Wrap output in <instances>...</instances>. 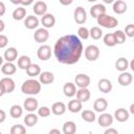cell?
Returning a JSON list of instances; mask_svg holds the SVG:
<instances>
[{"instance_id": "obj_8", "label": "cell", "mask_w": 134, "mask_h": 134, "mask_svg": "<svg viewBox=\"0 0 134 134\" xmlns=\"http://www.w3.org/2000/svg\"><path fill=\"white\" fill-rule=\"evenodd\" d=\"M73 16H74V21L80 25L84 24L87 20V12L83 6H77L74 9Z\"/></svg>"}, {"instance_id": "obj_24", "label": "cell", "mask_w": 134, "mask_h": 134, "mask_svg": "<svg viewBox=\"0 0 134 134\" xmlns=\"http://www.w3.org/2000/svg\"><path fill=\"white\" fill-rule=\"evenodd\" d=\"M82 108H83V103L80 102L77 98L71 99V100L68 103V105H67V109H68L71 113L81 112V111H82Z\"/></svg>"}, {"instance_id": "obj_44", "label": "cell", "mask_w": 134, "mask_h": 134, "mask_svg": "<svg viewBox=\"0 0 134 134\" xmlns=\"http://www.w3.org/2000/svg\"><path fill=\"white\" fill-rule=\"evenodd\" d=\"M105 134H118V131L114 128H108L105 130Z\"/></svg>"}, {"instance_id": "obj_48", "label": "cell", "mask_w": 134, "mask_h": 134, "mask_svg": "<svg viewBox=\"0 0 134 134\" xmlns=\"http://www.w3.org/2000/svg\"><path fill=\"white\" fill-rule=\"evenodd\" d=\"M34 2V0H21V5H23V6H28V5H30L31 3Z\"/></svg>"}, {"instance_id": "obj_9", "label": "cell", "mask_w": 134, "mask_h": 134, "mask_svg": "<svg viewBox=\"0 0 134 134\" xmlns=\"http://www.w3.org/2000/svg\"><path fill=\"white\" fill-rule=\"evenodd\" d=\"M97 122L103 128H108L113 124V116L110 113L102 112L100 115L97 117Z\"/></svg>"}, {"instance_id": "obj_30", "label": "cell", "mask_w": 134, "mask_h": 134, "mask_svg": "<svg viewBox=\"0 0 134 134\" xmlns=\"http://www.w3.org/2000/svg\"><path fill=\"white\" fill-rule=\"evenodd\" d=\"M115 68H116V70H118L120 72L121 71H127V69L129 68V61L124 57L117 59L116 62H115Z\"/></svg>"}, {"instance_id": "obj_42", "label": "cell", "mask_w": 134, "mask_h": 134, "mask_svg": "<svg viewBox=\"0 0 134 134\" xmlns=\"http://www.w3.org/2000/svg\"><path fill=\"white\" fill-rule=\"evenodd\" d=\"M125 35L126 37H129V38H133L134 37V25L133 24H128L125 28Z\"/></svg>"}, {"instance_id": "obj_7", "label": "cell", "mask_w": 134, "mask_h": 134, "mask_svg": "<svg viewBox=\"0 0 134 134\" xmlns=\"http://www.w3.org/2000/svg\"><path fill=\"white\" fill-rule=\"evenodd\" d=\"M74 82H75V86H77L79 88H88V86L90 85L91 79L89 75L85 73H79L77 75H75Z\"/></svg>"}, {"instance_id": "obj_33", "label": "cell", "mask_w": 134, "mask_h": 134, "mask_svg": "<svg viewBox=\"0 0 134 134\" xmlns=\"http://www.w3.org/2000/svg\"><path fill=\"white\" fill-rule=\"evenodd\" d=\"M25 16H26V9L23 6H19L13 12V19L16 21L23 20L25 18Z\"/></svg>"}, {"instance_id": "obj_58", "label": "cell", "mask_w": 134, "mask_h": 134, "mask_svg": "<svg viewBox=\"0 0 134 134\" xmlns=\"http://www.w3.org/2000/svg\"><path fill=\"white\" fill-rule=\"evenodd\" d=\"M0 134H1V132H0Z\"/></svg>"}, {"instance_id": "obj_13", "label": "cell", "mask_w": 134, "mask_h": 134, "mask_svg": "<svg viewBox=\"0 0 134 134\" xmlns=\"http://www.w3.org/2000/svg\"><path fill=\"white\" fill-rule=\"evenodd\" d=\"M41 23H42V25H43V27H45V28H51V27H53L54 26V24H55V18H54V16L52 15V14H45V15H43L42 16V18H41Z\"/></svg>"}, {"instance_id": "obj_10", "label": "cell", "mask_w": 134, "mask_h": 134, "mask_svg": "<svg viewBox=\"0 0 134 134\" xmlns=\"http://www.w3.org/2000/svg\"><path fill=\"white\" fill-rule=\"evenodd\" d=\"M39 108L38 99H36L34 96L27 97L23 103V109H25L28 112H35Z\"/></svg>"}, {"instance_id": "obj_38", "label": "cell", "mask_w": 134, "mask_h": 134, "mask_svg": "<svg viewBox=\"0 0 134 134\" xmlns=\"http://www.w3.org/2000/svg\"><path fill=\"white\" fill-rule=\"evenodd\" d=\"M26 133V128L20 124L14 125L10 128V134H25Z\"/></svg>"}, {"instance_id": "obj_6", "label": "cell", "mask_w": 134, "mask_h": 134, "mask_svg": "<svg viewBox=\"0 0 134 134\" xmlns=\"http://www.w3.org/2000/svg\"><path fill=\"white\" fill-rule=\"evenodd\" d=\"M49 38V31L47 28L45 27H42V28H38L35 34H34V39L37 43H44L48 40Z\"/></svg>"}, {"instance_id": "obj_12", "label": "cell", "mask_w": 134, "mask_h": 134, "mask_svg": "<svg viewBox=\"0 0 134 134\" xmlns=\"http://www.w3.org/2000/svg\"><path fill=\"white\" fill-rule=\"evenodd\" d=\"M107 107H108V102L104 97H98L93 103V109L95 112H98V113L105 112Z\"/></svg>"}, {"instance_id": "obj_22", "label": "cell", "mask_w": 134, "mask_h": 134, "mask_svg": "<svg viewBox=\"0 0 134 134\" xmlns=\"http://www.w3.org/2000/svg\"><path fill=\"white\" fill-rule=\"evenodd\" d=\"M3 59L6 60V62H14L18 59V50L15 47H8L3 54Z\"/></svg>"}, {"instance_id": "obj_54", "label": "cell", "mask_w": 134, "mask_h": 134, "mask_svg": "<svg viewBox=\"0 0 134 134\" xmlns=\"http://www.w3.org/2000/svg\"><path fill=\"white\" fill-rule=\"evenodd\" d=\"M129 113L134 114V104H131V106H130V112Z\"/></svg>"}, {"instance_id": "obj_52", "label": "cell", "mask_w": 134, "mask_h": 134, "mask_svg": "<svg viewBox=\"0 0 134 134\" xmlns=\"http://www.w3.org/2000/svg\"><path fill=\"white\" fill-rule=\"evenodd\" d=\"M13 4H16V5H18V4H20L21 3V0H9Z\"/></svg>"}, {"instance_id": "obj_57", "label": "cell", "mask_w": 134, "mask_h": 134, "mask_svg": "<svg viewBox=\"0 0 134 134\" xmlns=\"http://www.w3.org/2000/svg\"><path fill=\"white\" fill-rule=\"evenodd\" d=\"M87 1H89V2H96L97 0H87Z\"/></svg>"}, {"instance_id": "obj_18", "label": "cell", "mask_w": 134, "mask_h": 134, "mask_svg": "<svg viewBox=\"0 0 134 134\" xmlns=\"http://www.w3.org/2000/svg\"><path fill=\"white\" fill-rule=\"evenodd\" d=\"M75 96L76 98L82 102V103H86L90 99V96H91V93H90V90L88 88H80L79 90H76V93H75Z\"/></svg>"}, {"instance_id": "obj_25", "label": "cell", "mask_w": 134, "mask_h": 134, "mask_svg": "<svg viewBox=\"0 0 134 134\" xmlns=\"http://www.w3.org/2000/svg\"><path fill=\"white\" fill-rule=\"evenodd\" d=\"M1 71H2V73L5 74V75H13V74L16 73L17 67H16V65H15L13 62H6V63L2 64Z\"/></svg>"}, {"instance_id": "obj_26", "label": "cell", "mask_w": 134, "mask_h": 134, "mask_svg": "<svg viewBox=\"0 0 134 134\" xmlns=\"http://www.w3.org/2000/svg\"><path fill=\"white\" fill-rule=\"evenodd\" d=\"M50 110L54 115H63L66 112V105L63 102H57L52 104Z\"/></svg>"}, {"instance_id": "obj_2", "label": "cell", "mask_w": 134, "mask_h": 134, "mask_svg": "<svg viewBox=\"0 0 134 134\" xmlns=\"http://www.w3.org/2000/svg\"><path fill=\"white\" fill-rule=\"evenodd\" d=\"M21 91L24 94L34 96L40 93L41 91V83L35 79H29L23 82V84L21 85Z\"/></svg>"}, {"instance_id": "obj_45", "label": "cell", "mask_w": 134, "mask_h": 134, "mask_svg": "<svg viewBox=\"0 0 134 134\" xmlns=\"http://www.w3.org/2000/svg\"><path fill=\"white\" fill-rule=\"evenodd\" d=\"M5 12H6L5 4H4L2 1H0V17H1V16H3V15L5 14Z\"/></svg>"}, {"instance_id": "obj_31", "label": "cell", "mask_w": 134, "mask_h": 134, "mask_svg": "<svg viewBox=\"0 0 134 134\" xmlns=\"http://www.w3.org/2000/svg\"><path fill=\"white\" fill-rule=\"evenodd\" d=\"M26 74L28 75V76H30V77H35V76H37V75H39L40 73H41V68H40V66L38 65V64H30L27 68H26Z\"/></svg>"}, {"instance_id": "obj_1", "label": "cell", "mask_w": 134, "mask_h": 134, "mask_svg": "<svg viewBox=\"0 0 134 134\" xmlns=\"http://www.w3.org/2000/svg\"><path fill=\"white\" fill-rule=\"evenodd\" d=\"M83 51V43L75 35H66L59 38L53 47L55 59L65 65H73L77 63Z\"/></svg>"}, {"instance_id": "obj_43", "label": "cell", "mask_w": 134, "mask_h": 134, "mask_svg": "<svg viewBox=\"0 0 134 134\" xmlns=\"http://www.w3.org/2000/svg\"><path fill=\"white\" fill-rule=\"evenodd\" d=\"M8 44V39L5 35H1L0 34V48H4L6 47Z\"/></svg>"}, {"instance_id": "obj_50", "label": "cell", "mask_w": 134, "mask_h": 134, "mask_svg": "<svg viewBox=\"0 0 134 134\" xmlns=\"http://www.w3.org/2000/svg\"><path fill=\"white\" fill-rule=\"evenodd\" d=\"M4 28H5V23H4L3 20L0 19V32H2L4 30Z\"/></svg>"}, {"instance_id": "obj_39", "label": "cell", "mask_w": 134, "mask_h": 134, "mask_svg": "<svg viewBox=\"0 0 134 134\" xmlns=\"http://www.w3.org/2000/svg\"><path fill=\"white\" fill-rule=\"evenodd\" d=\"M114 37H115V40H116V44H124L125 41H126V35L122 30H116L113 32Z\"/></svg>"}, {"instance_id": "obj_51", "label": "cell", "mask_w": 134, "mask_h": 134, "mask_svg": "<svg viewBox=\"0 0 134 134\" xmlns=\"http://www.w3.org/2000/svg\"><path fill=\"white\" fill-rule=\"evenodd\" d=\"M49 133H50V134H52V133L61 134V131H60V130H58V129H52V130H50V131H49Z\"/></svg>"}, {"instance_id": "obj_15", "label": "cell", "mask_w": 134, "mask_h": 134, "mask_svg": "<svg viewBox=\"0 0 134 134\" xmlns=\"http://www.w3.org/2000/svg\"><path fill=\"white\" fill-rule=\"evenodd\" d=\"M97 87H98V90L103 93H109V92H111V90L113 88L111 81L108 79H100L98 81Z\"/></svg>"}, {"instance_id": "obj_47", "label": "cell", "mask_w": 134, "mask_h": 134, "mask_svg": "<svg viewBox=\"0 0 134 134\" xmlns=\"http://www.w3.org/2000/svg\"><path fill=\"white\" fill-rule=\"evenodd\" d=\"M59 2H60L62 5L68 6V5H70V4L73 2V0H59Z\"/></svg>"}, {"instance_id": "obj_28", "label": "cell", "mask_w": 134, "mask_h": 134, "mask_svg": "<svg viewBox=\"0 0 134 134\" xmlns=\"http://www.w3.org/2000/svg\"><path fill=\"white\" fill-rule=\"evenodd\" d=\"M38 120H39V116H38V114H35L34 112H29L24 117V124L27 127H34V126H36L37 122H38Z\"/></svg>"}, {"instance_id": "obj_14", "label": "cell", "mask_w": 134, "mask_h": 134, "mask_svg": "<svg viewBox=\"0 0 134 134\" xmlns=\"http://www.w3.org/2000/svg\"><path fill=\"white\" fill-rule=\"evenodd\" d=\"M118 84L120 86H129L130 84H132V81H133V76L130 72H127V71H121V73L118 75Z\"/></svg>"}, {"instance_id": "obj_11", "label": "cell", "mask_w": 134, "mask_h": 134, "mask_svg": "<svg viewBox=\"0 0 134 134\" xmlns=\"http://www.w3.org/2000/svg\"><path fill=\"white\" fill-rule=\"evenodd\" d=\"M129 117H130V113H129V111H128L127 109H125V108H119V109L115 110L114 116H113V118H115V119H116L117 121H119V122H125V121H127V120L129 119Z\"/></svg>"}, {"instance_id": "obj_53", "label": "cell", "mask_w": 134, "mask_h": 134, "mask_svg": "<svg viewBox=\"0 0 134 134\" xmlns=\"http://www.w3.org/2000/svg\"><path fill=\"white\" fill-rule=\"evenodd\" d=\"M129 67L132 69V70H134V61L132 60L131 62H129Z\"/></svg>"}, {"instance_id": "obj_34", "label": "cell", "mask_w": 134, "mask_h": 134, "mask_svg": "<svg viewBox=\"0 0 134 134\" xmlns=\"http://www.w3.org/2000/svg\"><path fill=\"white\" fill-rule=\"evenodd\" d=\"M9 114L13 118H19L23 114V108L20 105H13L9 109Z\"/></svg>"}, {"instance_id": "obj_16", "label": "cell", "mask_w": 134, "mask_h": 134, "mask_svg": "<svg viewBox=\"0 0 134 134\" xmlns=\"http://www.w3.org/2000/svg\"><path fill=\"white\" fill-rule=\"evenodd\" d=\"M112 8H113V12H114L115 14L121 15V14H124V13L127 12L128 5H127V3H126L124 0H115V1L113 2Z\"/></svg>"}, {"instance_id": "obj_19", "label": "cell", "mask_w": 134, "mask_h": 134, "mask_svg": "<svg viewBox=\"0 0 134 134\" xmlns=\"http://www.w3.org/2000/svg\"><path fill=\"white\" fill-rule=\"evenodd\" d=\"M34 13L36 16H43L47 13V4L44 1H37L34 4Z\"/></svg>"}, {"instance_id": "obj_27", "label": "cell", "mask_w": 134, "mask_h": 134, "mask_svg": "<svg viewBox=\"0 0 134 134\" xmlns=\"http://www.w3.org/2000/svg\"><path fill=\"white\" fill-rule=\"evenodd\" d=\"M63 92L64 95L67 97H72L75 95L76 93V88H75V84L71 83V82H67L64 87H63Z\"/></svg>"}, {"instance_id": "obj_3", "label": "cell", "mask_w": 134, "mask_h": 134, "mask_svg": "<svg viewBox=\"0 0 134 134\" xmlns=\"http://www.w3.org/2000/svg\"><path fill=\"white\" fill-rule=\"evenodd\" d=\"M96 21H97V24L100 25L102 27H105V28H114L118 25V20L110 15H107L106 13L98 16L96 18Z\"/></svg>"}, {"instance_id": "obj_32", "label": "cell", "mask_w": 134, "mask_h": 134, "mask_svg": "<svg viewBox=\"0 0 134 134\" xmlns=\"http://www.w3.org/2000/svg\"><path fill=\"white\" fill-rule=\"evenodd\" d=\"M17 64H18V67L20 68V69H22V70H26V68L31 64V60H30V58L28 57V55H21L19 59H18V62H17Z\"/></svg>"}, {"instance_id": "obj_29", "label": "cell", "mask_w": 134, "mask_h": 134, "mask_svg": "<svg viewBox=\"0 0 134 134\" xmlns=\"http://www.w3.org/2000/svg\"><path fill=\"white\" fill-rule=\"evenodd\" d=\"M64 134H74L76 132V125L74 121L72 120H68L65 121L63 125V129H62Z\"/></svg>"}, {"instance_id": "obj_17", "label": "cell", "mask_w": 134, "mask_h": 134, "mask_svg": "<svg viewBox=\"0 0 134 134\" xmlns=\"http://www.w3.org/2000/svg\"><path fill=\"white\" fill-rule=\"evenodd\" d=\"M39 23H40L39 19L34 15L27 16L24 20V25L27 29H36L39 26Z\"/></svg>"}, {"instance_id": "obj_35", "label": "cell", "mask_w": 134, "mask_h": 134, "mask_svg": "<svg viewBox=\"0 0 134 134\" xmlns=\"http://www.w3.org/2000/svg\"><path fill=\"white\" fill-rule=\"evenodd\" d=\"M82 118L87 121V122H93L95 119H96V116H95V113L92 111V110H84L82 111V114H81Z\"/></svg>"}, {"instance_id": "obj_40", "label": "cell", "mask_w": 134, "mask_h": 134, "mask_svg": "<svg viewBox=\"0 0 134 134\" xmlns=\"http://www.w3.org/2000/svg\"><path fill=\"white\" fill-rule=\"evenodd\" d=\"M77 37L83 40H87L89 38V29L85 26H81L77 29Z\"/></svg>"}, {"instance_id": "obj_21", "label": "cell", "mask_w": 134, "mask_h": 134, "mask_svg": "<svg viewBox=\"0 0 134 134\" xmlns=\"http://www.w3.org/2000/svg\"><path fill=\"white\" fill-rule=\"evenodd\" d=\"M106 13V7L104 4H100V3H97V4H94L90 7V15L92 18H97L98 16L103 15Z\"/></svg>"}, {"instance_id": "obj_23", "label": "cell", "mask_w": 134, "mask_h": 134, "mask_svg": "<svg viewBox=\"0 0 134 134\" xmlns=\"http://www.w3.org/2000/svg\"><path fill=\"white\" fill-rule=\"evenodd\" d=\"M0 82H1L2 85H3V88H4V90H5V93H10V92H13V91L15 90V88H16L15 81H14L12 77H8V76L3 77Z\"/></svg>"}, {"instance_id": "obj_56", "label": "cell", "mask_w": 134, "mask_h": 134, "mask_svg": "<svg viewBox=\"0 0 134 134\" xmlns=\"http://www.w3.org/2000/svg\"><path fill=\"white\" fill-rule=\"evenodd\" d=\"M3 60H4V59L0 55V66H2V64H3Z\"/></svg>"}, {"instance_id": "obj_37", "label": "cell", "mask_w": 134, "mask_h": 134, "mask_svg": "<svg viewBox=\"0 0 134 134\" xmlns=\"http://www.w3.org/2000/svg\"><path fill=\"white\" fill-rule=\"evenodd\" d=\"M103 41H104V44L106 46H109V47H113L116 45V40H115V37L113 34H107L104 36L103 38Z\"/></svg>"}, {"instance_id": "obj_55", "label": "cell", "mask_w": 134, "mask_h": 134, "mask_svg": "<svg viewBox=\"0 0 134 134\" xmlns=\"http://www.w3.org/2000/svg\"><path fill=\"white\" fill-rule=\"evenodd\" d=\"M103 1H104L106 4H111V3H113L115 0H103Z\"/></svg>"}, {"instance_id": "obj_36", "label": "cell", "mask_w": 134, "mask_h": 134, "mask_svg": "<svg viewBox=\"0 0 134 134\" xmlns=\"http://www.w3.org/2000/svg\"><path fill=\"white\" fill-rule=\"evenodd\" d=\"M89 37L93 40H99L103 37V30L98 26H93L89 29Z\"/></svg>"}, {"instance_id": "obj_5", "label": "cell", "mask_w": 134, "mask_h": 134, "mask_svg": "<svg viewBox=\"0 0 134 134\" xmlns=\"http://www.w3.org/2000/svg\"><path fill=\"white\" fill-rule=\"evenodd\" d=\"M37 55H38V59L41 60V61L49 60L50 57H51V48H50V46L46 45V44H42L37 50Z\"/></svg>"}, {"instance_id": "obj_4", "label": "cell", "mask_w": 134, "mask_h": 134, "mask_svg": "<svg viewBox=\"0 0 134 134\" xmlns=\"http://www.w3.org/2000/svg\"><path fill=\"white\" fill-rule=\"evenodd\" d=\"M84 54L88 61L94 62L99 58V48L96 45H88L85 48Z\"/></svg>"}, {"instance_id": "obj_49", "label": "cell", "mask_w": 134, "mask_h": 134, "mask_svg": "<svg viewBox=\"0 0 134 134\" xmlns=\"http://www.w3.org/2000/svg\"><path fill=\"white\" fill-rule=\"evenodd\" d=\"M4 94H5V90H4V88H3L2 83L0 82V97H1V96H3Z\"/></svg>"}, {"instance_id": "obj_20", "label": "cell", "mask_w": 134, "mask_h": 134, "mask_svg": "<svg viewBox=\"0 0 134 134\" xmlns=\"http://www.w3.org/2000/svg\"><path fill=\"white\" fill-rule=\"evenodd\" d=\"M53 81H54V75L50 71H43L39 74V82L41 84L48 85V84L53 83Z\"/></svg>"}, {"instance_id": "obj_41", "label": "cell", "mask_w": 134, "mask_h": 134, "mask_svg": "<svg viewBox=\"0 0 134 134\" xmlns=\"http://www.w3.org/2000/svg\"><path fill=\"white\" fill-rule=\"evenodd\" d=\"M37 110H38V116H40V117H48L51 112L50 108H48L47 106H42V107L38 108Z\"/></svg>"}, {"instance_id": "obj_46", "label": "cell", "mask_w": 134, "mask_h": 134, "mask_svg": "<svg viewBox=\"0 0 134 134\" xmlns=\"http://www.w3.org/2000/svg\"><path fill=\"white\" fill-rule=\"evenodd\" d=\"M5 119H6V113H5L4 110H1L0 109V124H2Z\"/></svg>"}]
</instances>
